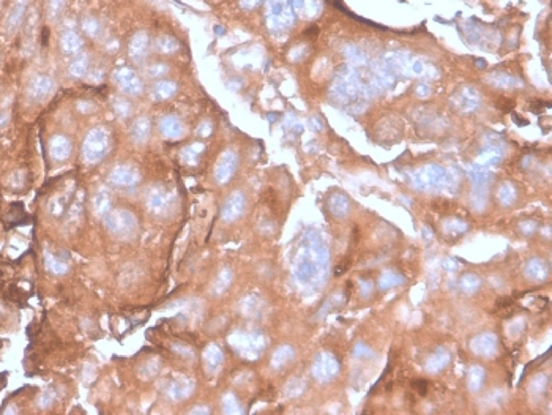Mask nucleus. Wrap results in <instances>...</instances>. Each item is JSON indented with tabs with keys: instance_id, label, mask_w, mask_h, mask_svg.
<instances>
[{
	"instance_id": "nucleus-1",
	"label": "nucleus",
	"mask_w": 552,
	"mask_h": 415,
	"mask_svg": "<svg viewBox=\"0 0 552 415\" xmlns=\"http://www.w3.org/2000/svg\"><path fill=\"white\" fill-rule=\"evenodd\" d=\"M104 221H106V227L109 229L114 235H117L118 239H125V240L133 239L137 234V229H139V223H137L136 215L127 209H118V210L109 212L104 217Z\"/></svg>"
},
{
	"instance_id": "nucleus-2",
	"label": "nucleus",
	"mask_w": 552,
	"mask_h": 415,
	"mask_svg": "<svg viewBox=\"0 0 552 415\" xmlns=\"http://www.w3.org/2000/svg\"><path fill=\"white\" fill-rule=\"evenodd\" d=\"M107 137L101 130L91 131L85 142V157L88 161H98L106 152Z\"/></svg>"
},
{
	"instance_id": "nucleus-3",
	"label": "nucleus",
	"mask_w": 552,
	"mask_h": 415,
	"mask_svg": "<svg viewBox=\"0 0 552 415\" xmlns=\"http://www.w3.org/2000/svg\"><path fill=\"white\" fill-rule=\"evenodd\" d=\"M111 180L118 187H133V185H136L137 182H139V174H137L131 167L118 166L112 171Z\"/></svg>"
},
{
	"instance_id": "nucleus-4",
	"label": "nucleus",
	"mask_w": 552,
	"mask_h": 415,
	"mask_svg": "<svg viewBox=\"0 0 552 415\" xmlns=\"http://www.w3.org/2000/svg\"><path fill=\"white\" fill-rule=\"evenodd\" d=\"M167 205L169 204H167V196L164 194V191L160 188L151 190V193L148 194V207L155 213H164Z\"/></svg>"
},
{
	"instance_id": "nucleus-5",
	"label": "nucleus",
	"mask_w": 552,
	"mask_h": 415,
	"mask_svg": "<svg viewBox=\"0 0 552 415\" xmlns=\"http://www.w3.org/2000/svg\"><path fill=\"white\" fill-rule=\"evenodd\" d=\"M111 210V196L106 193V190H101L95 199H94V212L100 218H104Z\"/></svg>"
},
{
	"instance_id": "nucleus-6",
	"label": "nucleus",
	"mask_w": 552,
	"mask_h": 415,
	"mask_svg": "<svg viewBox=\"0 0 552 415\" xmlns=\"http://www.w3.org/2000/svg\"><path fill=\"white\" fill-rule=\"evenodd\" d=\"M120 85L125 88V92H130V94H139L141 90V82L136 79V76L131 74L130 71H124L121 73V78H118Z\"/></svg>"
},
{
	"instance_id": "nucleus-7",
	"label": "nucleus",
	"mask_w": 552,
	"mask_h": 415,
	"mask_svg": "<svg viewBox=\"0 0 552 415\" xmlns=\"http://www.w3.org/2000/svg\"><path fill=\"white\" fill-rule=\"evenodd\" d=\"M148 131H150L148 120H137L136 128L133 127V136L137 139V142H144L148 137Z\"/></svg>"
},
{
	"instance_id": "nucleus-8",
	"label": "nucleus",
	"mask_w": 552,
	"mask_h": 415,
	"mask_svg": "<svg viewBox=\"0 0 552 415\" xmlns=\"http://www.w3.org/2000/svg\"><path fill=\"white\" fill-rule=\"evenodd\" d=\"M161 131L167 136H178L180 134V125L175 118H163L161 120Z\"/></svg>"
},
{
	"instance_id": "nucleus-9",
	"label": "nucleus",
	"mask_w": 552,
	"mask_h": 415,
	"mask_svg": "<svg viewBox=\"0 0 552 415\" xmlns=\"http://www.w3.org/2000/svg\"><path fill=\"white\" fill-rule=\"evenodd\" d=\"M172 88H174V85L169 84V82H160V84L155 87V92H157V95H158L160 98H166V97H169L172 92H174Z\"/></svg>"
},
{
	"instance_id": "nucleus-10",
	"label": "nucleus",
	"mask_w": 552,
	"mask_h": 415,
	"mask_svg": "<svg viewBox=\"0 0 552 415\" xmlns=\"http://www.w3.org/2000/svg\"><path fill=\"white\" fill-rule=\"evenodd\" d=\"M412 386H413V389L420 392V395H421V396H423V395H426V382H423V380H413V382H412Z\"/></svg>"
},
{
	"instance_id": "nucleus-11",
	"label": "nucleus",
	"mask_w": 552,
	"mask_h": 415,
	"mask_svg": "<svg viewBox=\"0 0 552 415\" xmlns=\"http://www.w3.org/2000/svg\"><path fill=\"white\" fill-rule=\"evenodd\" d=\"M347 269H349V260H344L343 264H338V267H336V270H334V275L340 276V275H343Z\"/></svg>"
}]
</instances>
